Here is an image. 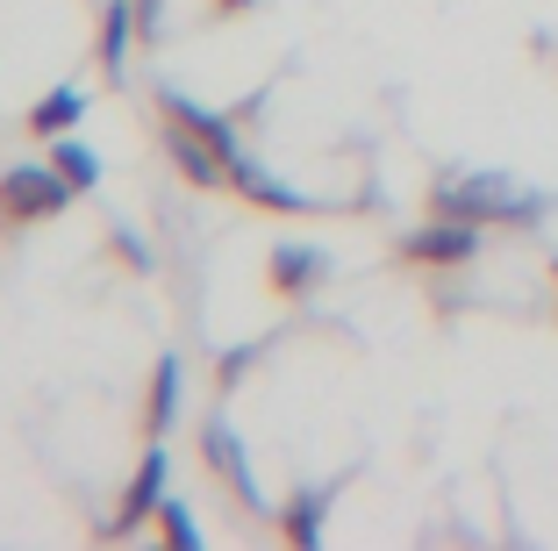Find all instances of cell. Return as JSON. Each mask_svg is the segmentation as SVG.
Returning a JSON list of instances; mask_svg holds the SVG:
<instances>
[{"instance_id": "obj_10", "label": "cell", "mask_w": 558, "mask_h": 551, "mask_svg": "<svg viewBox=\"0 0 558 551\" xmlns=\"http://www.w3.org/2000/svg\"><path fill=\"white\" fill-rule=\"evenodd\" d=\"M172 408H180V366L165 358L158 380H150V430H165V422H172Z\"/></svg>"}, {"instance_id": "obj_7", "label": "cell", "mask_w": 558, "mask_h": 551, "mask_svg": "<svg viewBox=\"0 0 558 551\" xmlns=\"http://www.w3.org/2000/svg\"><path fill=\"white\" fill-rule=\"evenodd\" d=\"M50 165L65 172V187H72V194H86V187H100V158H94L86 144H58V151H50Z\"/></svg>"}, {"instance_id": "obj_12", "label": "cell", "mask_w": 558, "mask_h": 551, "mask_svg": "<svg viewBox=\"0 0 558 551\" xmlns=\"http://www.w3.org/2000/svg\"><path fill=\"white\" fill-rule=\"evenodd\" d=\"M158 530H165V537H172V544H201V523H194V516H186V508H180V502H158Z\"/></svg>"}, {"instance_id": "obj_4", "label": "cell", "mask_w": 558, "mask_h": 551, "mask_svg": "<svg viewBox=\"0 0 558 551\" xmlns=\"http://www.w3.org/2000/svg\"><path fill=\"white\" fill-rule=\"evenodd\" d=\"M208 458H215V472L244 494V502H265V487H258V472H251V458H244V444L230 438V422H208Z\"/></svg>"}, {"instance_id": "obj_8", "label": "cell", "mask_w": 558, "mask_h": 551, "mask_svg": "<svg viewBox=\"0 0 558 551\" xmlns=\"http://www.w3.org/2000/svg\"><path fill=\"white\" fill-rule=\"evenodd\" d=\"M80 108H86V100L72 94V86H58V94L29 115V122H36V136H58V130H72V122H80Z\"/></svg>"}, {"instance_id": "obj_11", "label": "cell", "mask_w": 558, "mask_h": 551, "mask_svg": "<svg viewBox=\"0 0 558 551\" xmlns=\"http://www.w3.org/2000/svg\"><path fill=\"white\" fill-rule=\"evenodd\" d=\"M287 537H294V544H315V537H323V494H301V508H287Z\"/></svg>"}, {"instance_id": "obj_9", "label": "cell", "mask_w": 558, "mask_h": 551, "mask_svg": "<svg viewBox=\"0 0 558 551\" xmlns=\"http://www.w3.org/2000/svg\"><path fill=\"white\" fill-rule=\"evenodd\" d=\"M272 279L279 287H315V279H323V251H308V243H301V251H279Z\"/></svg>"}, {"instance_id": "obj_5", "label": "cell", "mask_w": 558, "mask_h": 551, "mask_svg": "<svg viewBox=\"0 0 558 551\" xmlns=\"http://www.w3.org/2000/svg\"><path fill=\"white\" fill-rule=\"evenodd\" d=\"M158 502H165V452H144V466H136L130 494H122V530H130V523H144Z\"/></svg>"}, {"instance_id": "obj_1", "label": "cell", "mask_w": 558, "mask_h": 551, "mask_svg": "<svg viewBox=\"0 0 558 551\" xmlns=\"http://www.w3.org/2000/svg\"><path fill=\"white\" fill-rule=\"evenodd\" d=\"M437 215H465V223H530L537 215V194H515L501 172H473V179H451L437 194Z\"/></svg>"}, {"instance_id": "obj_3", "label": "cell", "mask_w": 558, "mask_h": 551, "mask_svg": "<svg viewBox=\"0 0 558 551\" xmlns=\"http://www.w3.org/2000/svg\"><path fill=\"white\" fill-rule=\"evenodd\" d=\"M480 251V229L465 215H444L437 229H415L409 237V259H437V265H465Z\"/></svg>"}, {"instance_id": "obj_6", "label": "cell", "mask_w": 558, "mask_h": 551, "mask_svg": "<svg viewBox=\"0 0 558 551\" xmlns=\"http://www.w3.org/2000/svg\"><path fill=\"white\" fill-rule=\"evenodd\" d=\"M136 29H144V8H136V0H116V8H108V29H100V65L108 72H122Z\"/></svg>"}, {"instance_id": "obj_2", "label": "cell", "mask_w": 558, "mask_h": 551, "mask_svg": "<svg viewBox=\"0 0 558 551\" xmlns=\"http://www.w3.org/2000/svg\"><path fill=\"white\" fill-rule=\"evenodd\" d=\"M65 201H72V187L58 165H15L0 179V215H15V223H36V215L65 208Z\"/></svg>"}]
</instances>
